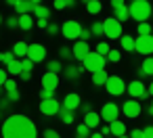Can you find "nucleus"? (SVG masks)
<instances>
[{
  "instance_id": "obj_1",
  "label": "nucleus",
  "mask_w": 153,
  "mask_h": 138,
  "mask_svg": "<svg viewBox=\"0 0 153 138\" xmlns=\"http://www.w3.org/2000/svg\"><path fill=\"white\" fill-rule=\"evenodd\" d=\"M2 138H38V128L25 115H11L2 123Z\"/></svg>"
},
{
  "instance_id": "obj_2",
  "label": "nucleus",
  "mask_w": 153,
  "mask_h": 138,
  "mask_svg": "<svg viewBox=\"0 0 153 138\" xmlns=\"http://www.w3.org/2000/svg\"><path fill=\"white\" fill-rule=\"evenodd\" d=\"M128 11H130V19H134L138 23H147V19L153 13V7L149 0H132L128 4Z\"/></svg>"
},
{
  "instance_id": "obj_3",
  "label": "nucleus",
  "mask_w": 153,
  "mask_h": 138,
  "mask_svg": "<svg viewBox=\"0 0 153 138\" xmlns=\"http://www.w3.org/2000/svg\"><path fill=\"white\" fill-rule=\"evenodd\" d=\"M105 63H107V59H105V57H101L99 52H90V55H88V57L82 61L84 69H86V71H90V73L105 71Z\"/></svg>"
},
{
  "instance_id": "obj_4",
  "label": "nucleus",
  "mask_w": 153,
  "mask_h": 138,
  "mask_svg": "<svg viewBox=\"0 0 153 138\" xmlns=\"http://www.w3.org/2000/svg\"><path fill=\"white\" fill-rule=\"evenodd\" d=\"M103 27H105V36H107L109 40H122V38H124V27H122V23H120L115 17L105 19V21H103Z\"/></svg>"
},
{
  "instance_id": "obj_5",
  "label": "nucleus",
  "mask_w": 153,
  "mask_h": 138,
  "mask_svg": "<svg viewBox=\"0 0 153 138\" xmlns=\"http://www.w3.org/2000/svg\"><path fill=\"white\" fill-rule=\"evenodd\" d=\"M9 4L17 11V17H21V15H30V11L34 13L40 2L38 0H9Z\"/></svg>"
},
{
  "instance_id": "obj_6",
  "label": "nucleus",
  "mask_w": 153,
  "mask_h": 138,
  "mask_svg": "<svg viewBox=\"0 0 153 138\" xmlns=\"http://www.w3.org/2000/svg\"><path fill=\"white\" fill-rule=\"evenodd\" d=\"M82 30H84V27H82L78 21H74V19H69V21H65V23L61 25V34H63L67 40H80Z\"/></svg>"
},
{
  "instance_id": "obj_7",
  "label": "nucleus",
  "mask_w": 153,
  "mask_h": 138,
  "mask_svg": "<svg viewBox=\"0 0 153 138\" xmlns=\"http://www.w3.org/2000/svg\"><path fill=\"white\" fill-rule=\"evenodd\" d=\"M105 88H107V94H111V96H122V94L128 90L124 77H120V75H111Z\"/></svg>"
},
{
  "instance_id": "obj_8",
  "label": "nucleus",
  "mask_w": 153,
  "mask_h": 138,
  "mask_svg": "<svg viewBox=\"0 0 153 138\" xmlns=\"http://www.w3.org/2000/svg\"><path fill=\"white\" fill-rule=\"evenodd\" d=\"M120 113H122V107H117L115 103H105L103 109H101V119L111 125L113 121H117V115Z\"/></svg>"
},
{
  "instance_id": "obj_9",
  "label": "nucleus",
  "mask_w": 153,
  "mask_h": 138,
  "mask_svg": "<svg viewBox=\"0 0 153 138\" xmlns=\"http://www.w3.org/2000/svg\"><path fill=\"white\" fill-rule=\"evenodd\" d=\"M61 109H63V103H59L57 98H51V100H42L40 103V113L42 115H48V117L59 115Z\"/></svg>"
},
{
  "instance_id": "obj_10",
  "label": "nucleus",
  "mask_w": 153,
  "mask_h": 138,
  "mask_svg": "<svg viewBox=\"0 0 153 138\" xmlns=\"http://www.w3.org/2000/svg\"><path fill=\"white\" fill-rule=\"evenodd\" d=\"M136 52L151 57L153 55V36H138L136 38Z\"/></svg>"
},
{
  "instance_id": "obj_11",
  "label": "nucleus",
  "mask_w": 153,
  "mask_h": 138,
  "mask_svg": "<svg viewBox=\"0 0 153 138\" xmlns=\"http://www.w3.org/2000/svg\"><path fill=\"white\" fill-rule=\"evenodd\" d=\"M111 7H113V11H115L113 17H115L120 23H124V21L130 19V11H128V4L124 2V0H111Z\"/></svg>"
},
{
  "instance_id": "obj_12",
  "label": "nucleus",
  "mask_w": 153,
  "mask_h": 138,
  "mask_svg": "<svg viewBox=\"0 0 153 138\" xmlns=\"http://www.w3.org/2000/svg\"><path fill=\"white\" fill-rule=\"evenodd\" d=\"M128 94L136 100V98H147V96H149V90L145 88V84H143L140 80H134V82L128 84Z\"/></svg>"
},
{
  "instance_id": "obj_13",
  "label": "nucleus",
  "mask_w": 153,
  "mask_h": 138,
  "mask_svg": "<svg viewBox=\"0 0 153 138\" xmlns=\"http://www.w3.org/2000/svg\"><path fill=\"white\" fill-rule=\"evenodd\" d=\"M140 111H143V107H140V103H138V100H134V98H130V100H126V103L122 105V113H124L128 119L138 117V115H140Z\"/></svg>"
},
{
  "instance_id": "obj_14",
  "label": "nucleus",
  "mask_w": 153,
  "mask_h": 138,
  "mask_svg": "<svg viewBox=\"0 0 153 138\" xmlns=\"http://www.w3.org/2000/svg\"><path fill=\"white\" fill-rule=\"evenodd\" d=\"M71 50H74V59L76 61H84L92 50H90V44L88 42H82V40H78L74 46H71Z\"/></svg>"
},
{
  "instance_id": "obj_15",
  "label": "nucleus",
  "mask_w": 153,
  "mask_h": 138,
  "mask_svg": "<svg viewBox=\"0 0 153 138\" xmlns=\"http://www.w3.org/2000/svg\"><path fill=\"white\" fill-rule=\"evenodd\" d=\"M27 59L34 61V63H42L46 59V48L42 44H30V52H27Z\"/></svg>"
},
{
  "instance_id": "obj_16",
  "label": "nucleus",
  "mask_w": 153,
  "mask_h": 138,
  "mask_svg": "<svg viewBox=\"0 0 153 138\" xmlns=\"http://www.w3.org/2000/svg\"><path fill=\"white\" fill-rule=\"evenodd\" d=\"M78 107H82V98H80V94H78V92H69V94H65V98H63V109H67V111H76Z\"/></svg>"
},
{
  "instance_id": "obj_17",
  "label": "nucleus",
  "mask_w": 153,
  "mask_h": 138,
  "mask_svg": "<svg viewBox=\"0 0 153 138\" xmlns=\"http://www.w3.org/2000/svg\"><path fill=\"white\" fill-rule=\"evenodd\" d=\"M57 86H59V75L57 73H51V71H44V75H42V88L55 92Z\"/></svg>"
},
{
  "instance_id": "obj_18",
  "label": "nucleus",
  "mask_w": 153,
  "mask_h": 138,
  "mask_svg": "<svg viewBox=\"0 0 153 138\" xmlns=\"http://www.w3.org/2000/svg\"><path fill=\"white\" fill-rule=\"evenodd\" d=\"M17 59H27V52H30V44L27 42H17L15 46H13V50H11Z\"/></svg>"
},
{
  "instance_id": "obj_19",
  "label": "nucleus",
  "mask_w": 153,
  "mask_h": 138,
  "mask_svg": "<svg viewBox=\"0 0 153 138\" xmlns=\"http://www.w3.org/2000/svg\"><path fill=\"white\" fill-rule=\"evenodd\" d=\"M101 121H103V119H101V113H94V111H92V113L84 115V123H86L90 130H92V128H101Z\"/></svg>"
},
{
  "instance_id": "obj_20",
  "label": "nucleus",
  "mask_w": 153,
  "mask_h": 138,
  "mask_svg": "<svg viewBox=\"0 0 153 138\" xmlns=\"http://www.w3.org/2000/svg\"><path fill=\"white\" fill-rule=\"evenodd\" d=\"M120 44H122V48H124L126 52L136 50V38H132V36H128V34H124V38L120 40Z\"/></svg>"
},
{
  "instance_id": "obj_21",
  "label": "nucleus",
  "mask_w": 153,
  "mask_h": 138,
  "mask_svg": "<svg viewBox=\"0 0 153 138\" xmlns=\"http://www.w3.org/2000/svg\"><path fill=\"white\" fill-rule=\"evenodd\" d=\"M34 25H36V21L32 19V15H21V17H19V30H23V32H30Z\"/></svg>"
},
{
  "instance_id": "obj_22",
  "label": "nucleus",
  "mask_w": 153,
  "mask_h": 138,
  "mask_svg": "<svg viewBox=\"0 0 153 138\" xmlns=\"http://www.w3.org/2000/svg\"><path fill=\"white\" fill-rule=\"evenodd\" d=\"M109 73L107 71H99V73H92V84L94 86H107V82H109Z\"/></svg>"
},
{
  "instance_id": "obj_23",
  "label": "nucleus",
  "mask_w": 153,
  "mask_h": 138,
  "mask_svg": "<svg viewBox=\"0 0 153 138\" xmlns=\"http://www.w3.org/2000/svg\"><path fill=\"white\" fill-rule=\"evenodd\" d=\"M111 134L115 136V138H122V136H126V123L124 121H113L111 123Z\"/></svg>"
},
{
  "instance_id": "obj_24",
  "label": "nucleus",
  "mask_w": 153,
  "mask_h": 138,
  "mask_svg": "<svg viewBox=\"0 0 153 138\" xmlns=\"http://www.w3.org/2000/svg\"><path fill=\"white\" fill-rule=\"evenodd\" d=\"M7 71H9V75H21L23 73V65H21V61H13V63H9L7 65Z\"/></svg>"
},
{
  "instance_id": "obj_25",
  "label": "nucleus",
  "mask_w": 153,
  "mask_h": 138,
  "mask_svg": "<svg viewBox=\"0 0 153 138\" xmlns=\"http://www.w3.org/2000/svg\"><path fill=\"white\" fill-rule=\"evenodd\" d=\"M86 11L90 15H99L103 11V4L99 2V0H86Z\"/></svg>"
},
{
  "instance_id": "obj_26",
  "label": "nucleus",
  "mask_w": 153,
  "mask_h": 138,
  "mask_svg": "<svg viewBox=\"0 0 153 138\" xmlns=\"http://www.w3.org/2000/svg\"><path fill=\"white\" fill-rule=\"evenodd\" d=\"M80 73H82V71H80V65H67V67H65V77L71 80V82L78 80Z\"/></svg>"
},
{
  "instance_id": "obj_27",
  "label": "nucleus",
  "mask_w": 153,
  "mask_h": 138,
  "mask_svg": "<svg viewBox=\"0 0 153 138\" xmlns=\"http://www.w3.org/2000/svg\"><path fill=\"white\" fill-rule=\"evenodd\" d=\"M32 15H36L38 19H46V21H48V17H51V11H48L44 4H38V7H36V11H34Z\"/></svg>"
},
{
  "instance_id": "obj_28",
  "label": "nucleus",
  "mask_w": 153,
  "mask_h": 138,
  "mask_svg": "<svg viewBox=\"0 0 153 138\" xmlns=\"http://www.w3.org/2000/svg\"><path fill=\"white\" fill-rule=\"evenodd\" d=\"M46 71H51V73H61L63 71V65H61V61H46Z\"/></svg>"
},
{
  "instance_id": "obj_29",
  "label": "nucleus",
  "mask_w": 153,
  "mask_h": 138,
  "mask_svg": "<svg viewBox=\"0 0 153 138\" xmlns=\"http://www.w3.org/2000/svg\"><path fill=\"white\" fill-rule=\"evenodd\" d=\"M76 136H78V138H90L92 132H90V128H88L86 123H80V125L76 128Z\"/></svg>"
},
{
  "instance_id": "obj_30",
  "label": "nucleus",
  "mask_w": 153,
  "mask_h": 138,
  "mask_svg": "<svg viewBox=\"0 0 153 138\" xmlns=\"http://www.w3.org/2000/svg\"><path fill=\"white\" fill-rule=\"evenodd\" d=\"M94 52H99L101 57H105V59H107V57H109V52H111V44H107V42H99Z\"/></svg>"
},
{
  "instance_id": "obj_31",
  "label": "nucleus",
  "mask_w": 153,
  "mask_h": 138,
  "mask_svg": "<svg viewBox=\"0 0 153 138\" xmlns=\"http://www.w3.org/2000/svg\"><path fill=\"white\" fill-rule=\"evenodd\" d=\"M140 69L145 71V75H153V57H147L140 63Z\"/></svg>"
},
{
  "instance_id": "obj_32",
  "label": "nucleus",
  "mask_w": 153,
  "mask_h": 138,
  "mask_svg": "<svg viewBox=\"0 0 153 138\" xmlns=\"http://www.w3.org/2000/svg\"><path fill=\"white\" fill-rule=\"evenodd\" d=\"M90 32H92V36H105V27H103V21H94L92 25H90Z\"/></svg>"
},
{
  "instance_id": "obj_33",
  "label": "nucleus",
  "mask_w": 153,
  "mask_h": 138,
  "mask_svg": "<svg viewBox=\"0 0 153 138\" xmlns=\"http://www.w3.org/2000/svg\"><path fill=\"white\" fill-rule=\"evenodd\" d=\"M138 36H151L153 34V25H149V23H138Z\"/></svg>"
},
{
  "instance_id": "obj_34",
  "label": "nucleus",
  "mask_w": 153,
  "mask_h": 138,
  "mask_svg": "<svg viewBox=\"0 0 153 138\" xmlns=\"http://www.w3.org/2000/svg\"><path fill=\"white\" fill-rule=\"evenodd\" d=\"M59 115H61V121H63V123H67V125H69V123H74V111L61 109V113H59Z\"/></svg>"
},
{
  "instance_id": "obj_35",
  "label": "nucleus",
  "mask_w": 153,
  "mask_h": 138,
  "mask_svg": "<svg viewBox=\"0 0 153 138\" xmlns=\"http://www.w3.org/2000/svg\"><path fill=\"white\" fill-rule=\"evenodd\" d=\"M59 57H61V59H74V50L67 48V46H61V48H59Z\"/></svg>"
},
{
  "instance_id": "obj_36",
  "label": "nucleus",
  "mask_w": 153,
  "mask_h": 138,
  "mask_svg": "<svg viewBox=\"0 0 153 138\" xmlns=\"http://www.w3.org/2000/svg\"><path fill=\"white\" fill-rule=\"evenodd\" d=\"M15 59H17V57H15L13 52H0V63H7V65H9V63H13Z\"/></svg>"
},
{
  "instance_id": "obj_37",
  "label": "nucleus",
  "mask_w": 153,
  "mask_h": 138,
  "mask_svg": "<svg viewBox=\"0 0 153 138\" xmlns=\"http://www.w3.org/2000/svg\"><path fill=\"white\" fill-rule=\"evenodd\" d=\"M120 59H122V52H120V50H115V48H111V52H109L107 61H111V63H120Z\"/></svg>"
},
{
  "instance_id": "obj_38",
  "label": "nucleus",
  "mask_w": 153,
  "mask_h": 138,
  "mask_svg": "<svg viewBox=\"0 0 153 138\" xmlns=\"http://www.w3.org/2000/svg\"><path fill=\"white\" fill-rule=\"evenodd\" d=\"M4 90H7V94H9V92H17V90H19V88H17V82H15L13 77H9V82L4 84Z\"/></svg>"
},
{
  "instance_id": "obj_39",
  "label": "nucleus",
  "mask_w": 153,
  "mask_h": 138,
  "mask_svg": "<svg viewBox=\"0 0 153 138\" xmlns=\"http://www.w3.org/2000/svg\"><path fill=\"white\" fill-rule=\"evenodd\" d=\"M7 27H9V30H15V27H19V17L11 15V17L7 19Z\"/></svg>"
},
{
  "instance_id": "obj_40",
  "label": "nucleus",
  "mask_w": 153,
  "mask_h": 138,
  "mask_svg": "<svg viewBox=\"0 0 153 138\" xmlns=\"http://www.w3.org/2000/svg\"><path fill=\"white\" fill-rule=\"evenodd\" d=\"M21 65H23V71H30V73H32V69H34V65H36V63H34V61H30V59H23V61H21Z\"/></svg>"
},
{
  "instance_id": "obj_41",
  "label": "nucleus",
  "mask_w": 153,
  "mask_h": 138,
  "mask_svg": "<svg viewBox=\"0 0 153 138\" xmlns=\"http://www.w3.org/2000/svg\"><path fill=\"white\" fill-rule=\"evenodd\" d=\"M40 98L42 100H51V98H55V92H51V90H40Z\"/></svg>"
},
{
  "instance_id": "obj_42",
  "label": "nucleus",
  "mask_w": 153,
  "mask_h": 138,
  "mask_svg": "<svg viewBox=\"0 0 153 138\" xmlns=\"http://www.w3.org/2000/svg\"><path fill=\"white\" fill-rule=\"evenodd\" d=\"M130 138H145V130H143V128L132 130V132H130Z\"/></svg>"
},
{
  "instance_id": "obj_43",
  "label": "nucleus",
  "mask_w": 153,
  "mask_h": 138,
  "mask_svg": "<svg viewBox=\"0 0 153 138\" xmlns=\"http://www.w3.org/2000/svg\"><path fill=\"white\" fill-rule=\"evenodd\" d=\"M9 82V71L7 69H0V86H4Z\"/></svg>"
},
{
  "instance_id": "obj_44",
  "label": "nucleus",
  "mask_w": 153,
  "mask_h": 138,
  "mask_svg": "<svg viewBox=\"0 0 153 138\" xmlns=\"http://www.w3.org/2000/svg\"><path fill=\"white\" fill-rule=\"evenodd\" d=\"M46 32H48L51 36H55V34H59V32H61V25H57V23H51Z\"/></svg>"
},
{
  "instance_id": "obj_45",
  "label": "nucleus",
  "mask_w": 153,
  "mask_h": 138,
  "mask_svg": "<svg viewBox=\"0 0 153 138\" xmlns=\"http://www.w3.org/2000/svg\"><path fill=\"white\" fill-rule=\"evenodd\" d=\"M42 136H44V138H61L57 130H44V134H42Z\"/></svg>"
},
{
  "instance_id": "obj_46",
  "label": "nucleus",
  "mask_w": 153,
  "mask_h": 138,
  "mask_svg": "<svg viewBox=\"0 0 153 138\" xmlns=\"http://www.w3.org/2000/svg\"><path fill=\"white\" fill-rule=\"evenodd\" d=\"M90 36H92V32L84 27V30H82V36H80V40H82V42H88V38H90Z\"/></svg>"
},
{
  "instance_id": "obj_47",
  "label": "nucleus",
  "mask_w": 153,
  "mask_h": 138,
  "mask_svg": "<svg viewBox=\"0 0 153 138\" xmlns=\"http://www.w3.org/2000/svg\"><path fill=\"white\" fill-rule=\"evenodd\" d=\"M19 96H21V94H19V90H17V92H9V94H7V98H9L11 103H17V100H19Z\"/></svg>"
},
{
  "instance_id": "obj_48",
  "label": "nucleus",
  "mask_w": 153,
  "mask_h": 138,
  "mask_svg": "<svg viewBox=\"0 0 153 138\" xmlns=\"http://www.w3.org/2000/svg\"><path fill=\"white\" fill-rule=\"evenodd\" d=\"M36 25H38V27H42V30H48V25H51V23H48L46 19H38V21H36Z\"/></svg>"
},
{
  "instance_id": "obj_49",
  "label": "nucleus",
  "mask_w": 153,
  "mask_h": 138,
  "mask_svg": "<svg viewBox=\"0 0 153 138\" xmlns=\"http://www.w3.org/2000/svg\"><path fill=\"white\" fill-rule=\"evenodd\" d=\"M82 111H84V115L92 113V105H90V103H82Z\"/></svg>"
},
{
  "instance_id": "obj_50",
  "label": "nucleus",
  "mask_w": 153,
  "mask_h": 138,
  "mask_svg": "<svg viewBox=\"0 0 153 138\" xmlns=\"http://www.w3.org/2000/svg\"><path fill=\"white\" fill-rule=\"evenodd\" d=\"M99 132H101L103 136H109V134H111V125H101V130H99Z\"/></svg>"
},
{
  "instance_id": "obj_51",
  "label": "nucleus",
  "mask_w": 153,
  "mask_h": 138,
  "mask_svg": "<svg viewBox=\"0 0 153 138\" xmlns=\"http://www.w3.org/2000/svg\"><path fill=\"white\" fill-rule=\"evenodd\" d=\"M143 130H145V138H153V125H147Z\"/></svg>"
},
{
  "instance_id": "obj_52",
  "label": "nucleus",
  "mask_w": 153,
  "mask_h": 138,
  "mask_svg": "<svg viewBox=\"0 0 153 138\" xmlns=\"http://www.w3.org/2000/svg\"><path fill=\"white\" fill-rule=\"evenodd\" d=\"M9 103H11V100H9L7 96H4V98H0V109H2V111H4V109L9 107Z\"/></svg>"
},
{
  "instance_id": "obj_53",
  "label": "nucleus",
  "mask_w": 153,
  "mask_h": 138,
  "mask_svg": "<svg viewBox=\"0 0 153 138\" xmlns=\"http://www.w3.org/2000/svg\"><path fill=\"white\" fill-rule=\"evenodd\" d=\"M19 77H21L23 82H30V77H32V73H30V71H23V73H21Z\"/></svg>"
},
{
  "instance_id": "obj_54",
  "label": "nucleus",
  "mask_w": 153,
  "mask_h": 138,
  "mask_svg": "<svg viewBox=\"0 0 153 138\" xmlns=\"http://www.w3.org/2000/svg\"><path fill=\"white\" fill-rule=\"evenodd\" d=\"M90 138H105V136H103L101 132H92V136H90Z\"/></svg>"
},
{
  "instance_id": "obj_55",
  "label": "nucleus",
  "mask_w": 153,
  "mask_h": 138,
  "mask_svg": "<svg viewBox=\"0 0 153 138\" xmlns=\"http://www.w3.org/2000/svg\"><path fill=\"white\" fill-rule=\"evenodd\" d=\"M149 94H151V96H153V82H151V84H149Z\"/></svg>"
},
{
  "instance_id": "obj_56",
  "label": "nucleus",
  "mask_w": 153,
  "mask_h": 138,
  "mask_svg": "<svg viewBox=\"0 0 153 138\" xmlns=\"http://www.w3.org/2000/svg\"><path fill=\"white\" fill-rule=\"evenodd\" d=\"M0 117H2V109H0Z\"/></svg>"
},
{
  "instance_id": "obj_57",
  "label": "nucleus",
  "mask_w": 153,
  "mask_h": 138,
  "mask_svg": "<svg viewBox=\"0 0 153 138\" xmlns=\"http://www.w3.org/2000/svg\"><path fill=\"white\" fill-rule=\"evenodd\" d=\"M122 138H130V136H122Z\"/></svg>"
},
{
  "instance_id": "obj_58",
  "label": "nucleus",
  "mask_w": 153,
  "mask_h": 138,
  "mask_svg": "<svg viewBox=\"0 0 153 138\" xmlns=\"http://www.w3.org/2000/svg\"><path fill=\"white\" fill-rule=\"evenodd\" d=\"M151 107H153V100H151Z\"/></svg>"
},
{
  "instance_id": "obj_59",
  "label": "nucleus",
  "mask_w": 153,
  "mask_h": 138,
  "mask_svg": "<svg viewBox=\"0 0 153 138\" xmlns=\"http://www.w3.org/2000/svg\"><path fill=\"white\" fill-rule=\"evenodd\" d=\"M0 21H2V17H0Z\"/></svg>"
},
{
  "instance_id": "obj_60",
  "label": "nucleus",
  "mask_w": 153,
  "mask_h": 138,
  "mask_svg": "<svg viewBox=\"0 0 153 138\" xmlns=\"http://www.w3.org/2000/svg\"><path fill=\"white\" fill-rule=\"evenodd\" d=\"M151 36H153V34H151Z\"/></svg>"
}]
</instances>
